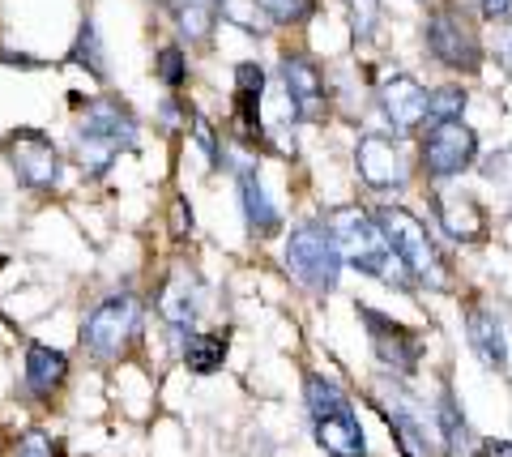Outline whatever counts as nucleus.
Returning <instances> with one entry per match:
<instances>
[{
	"mask_svg": "<svg viewBox=\"0 0 512 457\" xmlns=\"http://www.w3.org/2000/svg\"><path fill=\"white\" fill-rule=\"evenodd\" d=\"M329 231H333V240H338L346 265H355V270L389 282V287H397V291H414V278H410L406 265L397 261L389 240H384L376 214H367L359 206H342L329 218Z\"/></svg>",
	"mask_w": 512,
	"mask_h": 457,
	"instance_id": "nucleus-1",
	"label": "nucleus"
},
{
	"mask_svg": "<svg viewBox=\"0 0 512 457\" xmlns=\"http://www.w3.org/2000/svg\"><path fill=\"white\" fill-rule=\"evenodd\" d=\"M303 398H308V415L316 428V445L329 457H367V440L359 428V415L350 406L346 389L320 372L303 376Z\"/></svg>",
	"mask_w": 512,
	"mask_h": 457,
	"instance_id": "nucleus-2",
	"label": "nucleus"
},
{
	"mask_svg": "<svg viewBox=\"0 0 512 457\" xmlns=\"http://www.w3.org/2000/svg\"><path fill=\"white\" fill-rule=\"evenodd\" d=\"M73 137H77L82 167L103 171L120 150L137 146V120L116 99H94V103H86V112H82V120H77Z\"/></svg>",
	"mask_w": 512,
	"mask_h": 457,
	"instance_id": "nucleus-3",
	"label": "nucleus"
},
{
	"mask_svg": "<svg viewBox=\"0 0 512 457\" xmlns=\"http://www.w3.org/2000/svg\"><path fill=\"white\" fill-rule=\"evenodd\" d=\"M342 265H346L342 248L325 223H303L291 231V240H286V270H291V278L303 282L312 295H325V291L338 287Z\"/></svg>",
	"mask_w": 512,
	"mask_h": 457,
	"instance_id": "nucleus-4",
	"label": "nucleus"
},
{
	"mask_svg": "<svg viewBox=\"0 0 512 457\" xmlns=\"http://www.w3.org/2000/svg\"><path fill=\"white\" fill-rule=\"evenodd\" d=\"M376 223L384 231V240H389V248L397 252V261L410 270L414 282H427V287H444V261L436 244H431L427 227L414 218L410 210L402 206H384L376 210Z\"/></svg>",
	"mask_w": 512,
	"mask_h": 457,
	"instance_id": "nucleus-5",
	"label": "nucleus"
},
{
	"mask_svg": "<svg viewBox=\"0 0 512 457\" xmlns=\"http://www.w3.org/2000/svg\"><path fill=\"white\" fill-rule=\"evenodd\" d=\"M137 325H141V299L128 291L107 295L82 325V346L94 359H116L124 346L133 342Z\"/></svg>",
	"mask_w": 512,
	"mask_h": 457,
	"instance_id": "nucleus-6",
	"label": "nucleus"
},
{
	"mask_svg": "<svg viewBox=\"0 0 512 457\" xmlns=\"http://www.w3.org/2000/svg\"><path fill=\"white\" fill-rule=\"evenodd\" d=\"M427 47H431V56L448 69L474 73L478 65H483V43H478L474 26L466 22V13H457L453 5L436 9L427 18Z\"/></svg>",
	"mask_w": 512,
	"mask_h": 457,
	"instance_id": "nucleus-7",
	"label": "nucleus"
},
{
	"mask_svg": "<svg viewBox=\"0 0 512 457\" xmlns=\"http://www.w3.org/2000/svg\"><path fill=\"white\" fill-rule=\"evenodd\" d=\"M359 321L367 325V342H372V351L384 368H389L397 381H406V376H414V368H419V359H423V338L419 334H410V329L402 321H393V317H384V312L376 308H359Z\"/></svg>",
	"mask_w": 512,
	"mask_h": 457,
	"instance_id": "nucleus-8",
	"label": "nucleus"
},
{
	"mask_svg": "<svg viewBox=\"0 0 512 457\" xmlns=\"http://www.w3.org/2000/svg\"><path fill=\"white\" fill-rule=\"evenodd\" d=\"M5 150H9V163L18 171V180L26 188H35V193H43V188H52L60 180V154H56L47 133L18 129V133L5 137Z\"/></svg>",
	"mask_w": 512,
	"mask_h": 457,
	"instance_id": "nucleus-9",
	"label": "nucleus"
},
{
	"mask_svg": "<svg viewBox=\"0 0 512 457\" xmlns=\"http://www.w3.org/2000/svg\"><path fill=\"white\" fill-rule=\"evenodd\" d=\"M474 159H478V137H474L470 124L453 120V124H436V129H427V137H423V167L431 171V176H440V180L461 176Z\"/></svg>",
	"mask_w": 512,
	"mask_h": 457,
	"instance_id": "nucleus-10",
	"label": "nucleus"
},
{
	"mask_svg": "<svg viewBox=\"0 0 512 457\" xmlns=\"http://www.w3.org/2000/svg\"><path fill=\"white\" fill-rule=\"evenodd\" d=\"M372 402H376V411L393 423V432H397V440H402L406 457L427 453V445H431V436H436V432H427V415L419 411V402H414L402 385L380 381L372 389Z\"/></svg>",
	"mask_w": 512,
	"mask_h": 457,
	"instance_id": "nucleus-11",
	"label": "nucleus"
},
{
	"mask_svg": "<svg viewBox=\"0 0 512 457\" xmlns=\"http://www.w3.org/2000/svg\"><path fill=\"white\" fill-rule=\"evenodd\" d=\"M355 159H359V176L372 184V188H397V184H406V176H410L406 154H402V146H397L393 137L367 133L359 141Z\"/></svg>",
	"mask_w": 512,
	"mask_h": 457,
	"instance_id": "nucleus-12",
	"label": "nucleus"
},
{
	"mask_svg": "<svg viewBox=\"0 0 512 457\" xmlns=\"http://www.w3.org/2000/svg\"><path fill=\"white\" fill-rule=\"evenodd\" d=\"M282 82H286V99L295 103L299 116H320V107H325V82H320V69L308 56L286 52L282 56Z\"/></svg>",
	"mask_w": 512,
	"mask_h": 457,
	"instance_id": "nucleus-13",
	"label": "nucleus"
},
{
	"mask_svg": "<svg viewBox=\"0 0 512 457\" xmlns=\"http://www.w3.org/2000/svg\"><path fill=\"white\" fill-rule=\"evenodd\" d=\"M380 107L397 129L410 133L427 120V90L414 82V77H389V82L380 86Z\"/></svg>",
	"mask_w": 512,
	"mask_h": 457,
	"instance_id": "nucleus-14",
	"label": "nucleus"
},
{
	"mask_svg": "<svg viewBox=\"0 0 512 457\" xmlns=\"http://www.w3.org/2000/svg\"><path fill=\"white\" fill-rule=\"evenodd\" d=\"M466 338L474 346V355L483 359L491 372H508V338H504V325L495 321V312L470 304L466 308Z\"/></svg>",
	"mask_w": 512,
	"mask_h": 457,
	"instance_id": "nucleus-15",
	"label": "nucleus"
},
{
	"mask_svg": "<svg viewBox=\"0 0 512 457\" xmlns=\"http://www.w3.org/2000/svg\"><path fill=\"white\" fill-rule=\"evenodd\" d=\"M64 381H69V355L56 351V346L30 342L26 346V385H30V393L52 398Z\"/></svg>",
	"mask_w": 512,
	"mask_h": 457,
	"instance_id": "nucleus-16",
	"label": "nucleus"
},
{
	"mask_svg": "<svg viewBox=\"0 0 512 457\" xmlns=\"http://www.w3.org/2000/svg\"><path fill=\"white\" fill-rule=\"evenodd\" d=\"M261 94H265V73L256 65L235 69V120L244 133H261Z\"/></svg>",
	"mask_w": 512,
	"mask_h": 457,
	"instance_id": "nucleus-17",
	"label": "nucleus"
},
{
	"mask_svg": "<svg viewBox=\"0 0 512 457\" xmlns=\"http://www.w3.org/2000/svg\"><path fill=\"white\" fill-rule=\"evenodd\" d=\"M436 436L444 440V457H461L470 449V423L461 415V406L448 385L440 389V402H436Z\"/></svg>",
	"mask_w": 512,
	"mask_h": 457,
	"instance_id": "nucleus-18",
	"label": "nucleus"
},
{
	"mask_svg": "<svg viewBox=\"0 0 512 457\" xmlns=\"http://www.w3.org/2000/svg\"><path fill=\"white\" fill-rule=\"evenodd\" d=\"M158 308H163V317L171 325H192L197 321V308H201V299H197V278L192 274H175L167 287H163V299H158Z\"/></svg>",
	"mask_w": 512,
	"mask_h": 457,
	"instance_id": "nucleus-19",
	"label": "nucleus"
},
{
	"mask_svg": "<svg viewBox=\"0 0 512 457\" xmlns=\"http://www.w3.org/2000/svg\"><path fill=\"white\" fill-rule=\"evenodd\" d=\"M239 197H244V218H248L252 235L278 231V210H274V201L265 197V188H261V180H256L252 171H239Z\"/></svg>",
	"mask_w": 512,
	"mask_h": 457,
	"instance_id": "nucleus-20",
	"label": "nucleus"
},
{
	"mask_svg": "<svg viewBox=\"0 0 512 457\" xmlns=\"http://www.w3.org/2000/svg\"><path fill=\"white\" fill-rule=\"evenodd\" d=\"M222 359H227V334H205V329H192L184 338V364L192 372L210 376L222 368Z\"/></svg>",
	"mask_w": 512,
	"mask_h": 457,
	"instance_id": "nucleus-21",
	"label": "nucleus"
},
{
	"mask_svg": "<svg viewBox=\"0 0 512 457\" xmlns=\"http://www.w3.org/2000/svg\"><path fill=\"white\" fill-rule=\"evenodd\" d=\"M440 223L457 235V240H478L483 235V210L474 206V201L466 197L457 206V201H448V197H440Z\"/></svg>",
	"mask_w": 512,
	"mask_h": 457,
	"instance_id": "nucleus-22",
	"label": "nucleus"
},
{
	"mask_svg": "<svg viewBox=\"0 0 512 457\" xmlns=\"http://www.w3.org/2000/svg\"><path fill=\"white\" fill-rule=\"evenodd\" d=\"M461 112H466V90L461 86H436V90H427V120L423 124H453L461 120Z\"/></svg>",
	"mask_w": 512,
	"mask_h": 457,
	"instance_id": "nucleus-23",
	"label": "nucleus"
},
{
	"mask_svg": "<svg viewBox=\"0 0 512 457\" xmlns=\"http://www.w3.org/2000/svg\"><path fill=\"white\" fill-rule=\"evenodd\" d=\"M73 60H77V65H86L94 77H107V65H103V47H99V30H94V22H82V30H77Z\"/></svg>",
	"mask_w": 512,
	"mask_h": 457,
	"instance_id": "nucleus-24",
	"label": "nucleus"
},
{
	"mask_svg": "<svg viewBox=\"0 0 512 457\" xmlns=\"http://www.w3.org/2000/svg\"><path fill=\"white\" fill-rule=\"evenodd\" d=\"M269 18L282 22V26H299V22H308L312 18V9H316V0H256Z\"/></svg>",
	"mask_w": 512,
	"mask_h": 457,
	"instance_id": "nucleus-25",
	"label": "nucleus"
},
{
	"mask_svg": "<svg viewBox=\"0 0 512 457\" xmlns=\"http://www.w3.org/2000/svg\"><path fill=\"white\" fill-rule=\"evenodd\" d=\"M154 69H158V77H163L167 86H184L188 82V56L180 52V47H163L158 60H154Z\"/></svg>",
	"mask_w": 512,
	"mask_h": 457,
	"instance_id": "nucleus-26",
	"label": "nucleus"
},
{
	"mask_svg": "<svg viewBox=\"0 0 512 457\" xmlns=\"http://www.w3.org/2000/svg\"><path fill=\"white\" fill-rule=\"evenodd\" d=\"M346 9H350V26H355V35L359 39L372 35L376 13H380V0H346Z\"/></svg>",
	"mask_w": 512,
	"mask_h": 457,
	"instance_id": "nucleus-27",
	"label": "nucleus"
},
{
	"mask_svg": "<svg viewBox=\"0 0 512 457\" xmlns=\"http://www.w3.org/2000/svg\"><path fill=\"white\" fill-rule=\"evenodd\" d=\"M13 457H56V445L47 432H26L18 445H13Z\"/></svg>",
	"mask_w": 512,
	"mask_h": 457,
	"instance_id": "nucleus-28",
	"label": "nucleus"
},
{
	"mask_svg": "<svg viewBox=\"0 0 512 457\" xmlns=\"http://www.w3.org/2000/svg\"><path fill=\"white\" fill-rule=\"evenodd\" d=\"M478 457H512V440H483Z\"/></svg>",
	"mask_w": 512,
	"mask_h": 457,
	"instance_id": "nucleus-29",
	"label": "nucleus"
},
{
	"mask_svg": "<svg viewBox=\"0 0 512 457\" xmlns=\"http://www.w3.org/2000/svg\"><path fill=\"white\" fill-rule=\"evenodd\" d=\"M478 9H483L487 22H495V18H504V13L512 9V0H478Z\"/></svg>",
	"mask_w": 512,
	"mask_h": 457,
	"instance_id": "nucleus-30",
	"label": "nucleus"
},
{
	"mask_svg": "<svg viewBox=\"0 0 512 457\" xmlns=\"http://www.w3.org/2000/svg\"><path fill=\"white\" fill-rule=\"evenodd\" d=\"M495 47H500V56H504V65L512 69V22L500 30V43H495Z\"/></svg>",
	"mask_w": 512,
	"mask_h": 457,
	"instance_id": "nucleus-31",
	"label": "nucleus"
},
{
	"mask_svg": "<svg viewBox=\"0 0 512 457\" xmlns=\"http://www.w3.org/2000/svg\"><path fill=\"white\" fill-rule=\"evenodd\" d=\"M197 5H222V0H197Z\"/></svg>",
	"mask_w": 512,
	"mask_h": 457,
	"instance_id": "nucleus-32",
	"label": "nucleus"
}]
</instances>
